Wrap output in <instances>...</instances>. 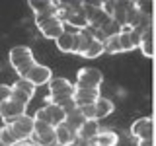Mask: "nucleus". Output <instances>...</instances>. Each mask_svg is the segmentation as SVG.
<instances>
[{"label": "nucleus", "mask_w": 156, "mask_h": 146, "mask_svg": "<svg viewBox=\"0 0 156 146\" xmlns=\"http://www.w3.org/2000/svg\"><path fill=\"white\" fill-rule=\"evenodd\" d=\"M8 58H10V64H12V68L18 72L20 78H26L29 74V70L37 64V62H35V57H33V51L29 47H26V45H18V47L10 49Z\"/></svg>", "instance_id": "f257e3e1"}, {"label": "nucleus", "mask_w": 156, "mask_h": 146, "mask_svg": "<svg viewBox=\"0 0 156 146\" xmlns=\"http://www.w3.org/2000/svg\"><path fill=\"white\" fill-rule=\"evenodd\" d=\"M35 23H37V29L41 31L43 37L47 39H58L62 33L66 31L65 29V23L62 19H58V16H43V18H35Z\"/></svg>", "instance_id": "f03ea898"}, {"label": "nucleus", "mask_w": 156, "mask_h": 146, "mask_svg": "<svg viewBox=\"0 0 156 146\" xmlns=\"http://www.w3.org/2000/svg\"><path fill=\"white\" fill-rule=\"evenodd\" d=\"M33 119H35V121H41V123H47V125H51V127H58V125L65 123L66 111L62 109V107H58V105L47 103L45 107L37 109V113L33 115Z\"/></svg>", "instance_id": "7ed1b4c3"}, {"label": "nucleus", "mask_w": 156, "mask_h": 146, "mask_svg": "<svg viewBox=\"0 0 156 146\" xmlns=\"http://www.w3.org/2000/svg\"><path fill=\"white\" fill-rule=\"evenodd\" d=\"M78 82L74 84V88H92V90H100L101 82H104V74L101 70L98 68H92V66H84L78 70Z\"/></svg>", "instance_id": "20e7f679"}, {"label": "nucleus", "mask_w": 156, "mask_h": 146, "mask_svg": "<svg viewBox=\"0 0 156 146\" xmlns=\"http://www.w3.org/2000/svg\"><path fill=\"white\" fill-rule=\"evenodd\" d=\"M10 129H12L14 136H16L18 142H22V140H29L33 136V130H35V119L29 115H23L16 119L14 123H8Z\"/></svg>", "instance_id": "39448f33"}, {"label": "nucleus", "mask_w": 156, "mask_h": 146, "mask_svg": "<svg viewBox=\"0 0 156 146\" xmlns=\"http://www.w3.org/2000/svg\"><path fill=\"white\" fill-rule=\"evenodd\" d=\"M33 140L41 146H55L57 144V133L55 127L35 121V130H33Z\"/></svg>", "instance_id": "423d86ee"}, {"label": "nucleus", "mask_w": 156, "mask_h": 146, "mask_svg": "<svg viewBox=\"0 0 156 146\" xmlns=\"http://www.w3.org/2000/svg\"><path fill=\"white\" fill-rule=\"evenodd\" d=\"M26 107L27 105H23V103H20V101H16V99H10L4 103L2 107H0V117L4 119V123H14L16 119H20V117H23L26 115Z\"/></svg>", "instance_id": "0eeeda50"}, {"label": "nucleus", "mask_w": 156, "mask_h": 146, "mask_svg": "<svg viewBox=\"0 0 156 146\" xmlns=\"http://www.w3.org/2000/svg\"><path fill=\"white\" fill-rule=\"evenodd\" d=\"M100 90H92V88H74V94H72V99H74V105L78 109L88 105H94L98 99H100Z\"/></svg>", "instance_id": "6e6552de"}, {"label": "nucleus", "mask_w": 156, "mask_h": 146, "mask_svg": "<svg viewBox=\"0 0 156 146\" xmlns=\"http://www.w3.org/2000/svg\"><path fill=\"white\" fill-rule=\"evenodd\" d=\"M131 134L133 138L139 142V140H146V138H152V119L150 117H140L136 119L133 127H131Z\"/></svg>", "instance_id": "1a4fd4ad"}, {"label": "nucleus", "mask_w": 156, "mask_h": 146, "mask_svg": "<svg viewBox=\"0 0 156 146\" xmlns=\"http://www.w3.org/2000/svg\"><path fill=\"white\" fill-rule=\"evenodd\" d=\"M94 29L88 27V29H82V31H76L74 33V49H72V53L74 55H84L88 51V47L92 45V41H94Z\"/></svg>", "instance_id": "9d476101"}, {"label": "nucleus", "mask_w": 156, "mask_h": 146, "mask_svg": "<svg viewBox=\"0 0 156 146\" xmlns=\"http://www.w3.org/2000/svg\"><path fill=\"white\" fill-rule=\"evenodd\" d=\"M51 78H53L51 68L37 62V64L29 70V74L26 76V80H29L33 86H43V84H49V82H51Z\"/></svg>", "instance_id": "9b49d317"}, {"label": "nucleus", "mask_w": 156, "mask_h": 146, "mask_svg": "<svg viewBox=\"0 0 156 146\" xmlns=\"http://www.w3.org/2000/svg\"><path fill=\"white\" fill-rule=\"evenodd\" d=\"M27 6H31V10L35 12V18H43V16H55L57 14V2L53 0H29Z\"/></svg>", "instance_id": "f8f14e48"}, {"label": "nucleus", "mask_w": 156, "mask_h": 146, "mask_svg": "<svg viewBox=\"0 0 156 146\" xmlns=\"http://www.w3.org/2000/svg\"><path fill=\"white\" fill-rule=\"evenodd\" d=\"M55 133H57V144L72 146V144L76 142V138H78V133L72 129V127H68L66 123L55 127Z\"/></svg>", "instance_id": "ddd939ff"}, {"label": "nucleus", "mask_w": 156, "mask_h": 146, "mask_svg": "<svg viewBox=\"0 0 156 146\" xmlns=\"http://www.w3.org/2000/svg\"><path fill=\"white\" fill-rule=\"evenodd\" d=\"M98 134H100V125H98V121H88L86 119L84 125L78 129V138H80V140H88V142H92Z\"/></svg>", "instance_id": "4468645a"}, {"label": "nucleus", "mask_w": 156, "mask_h": 146, "mask_svg": "<svg viewBox=\"0 0 156 146\" xmlns=\"http://www.w3.org/2000/svg\"><path fill=\"white\" fill-rule=\"evenodd\" d=\"M117 140H119V136L113 130H100V134L92 140V144L94 146H117Z\"/></svg>", "instance_id": "2eb2a0df"}, {"label": "nucleus", "mask_w": 156, "mask_h": 146, "mask_svg": "<svg viewBox=\"0 0 156 146\" xmlns=\"http://www.w3.org/2000/svg\"><path fill=\"white\" fill-rule=\"evenodd\" d=\"M94 109H96V121H98V119H104V117H107V115L113 113L115 105H113V101H111V99L100 97V99L94 103Z\"/></svg>", "instance_id": "dca6fc26"}, {"label": "nucleus", "mask_w": 156, "mask_h": 146, "mask_svg": "<svg viewBox=\"0 0 156 146\" xmlns=\"http://www.w3.org/2000/svg\"><path fill=\"white\" fill-rule=\"evenodd\" d=\"M140 53L146 57V58H150L154 55V45H152V27H148L146 31L143 33V37H140Z\"/></svg>", "instance_id": "f3484780"}, {"label": "nucleus", "mask_w": 156, "mask_h": 146, "mask_svg": "<svg viewBox=\"0 0 156 146\" xmlns=\"http://www.w3.org/2000/svg\"><path fill=\"white\" fill-rule=\"evenodd\" d=\"M55 43L61 53H72V49H74V33L65 31L58 39H55Z\"/></svg>", "instance_id": "a211bd4d"}, {"label": "nucleus", "mask_w": 156, "mask_h": 146, "mask_svg": "<svg viewBox=\"0 0 156 146\" xmlns=\"http://www.w3.org/2000/svg\"><path fill=\"white\" fill-rule=\"evenodd\" d=\"M84 121H86V117L82 115V111L76 107V109H72V111H68V113H66L65 123H66L68 127H72V129H74L76 133H78V129H80V127L84 125Z\"/></svg>", "instance_id": "6ab92c4d"}, {"label": "nucleus", "mask_w": 156, "mask_h": 146, "mask_svg": "<svg viewBox=\"0 0 156 146\" xmlns=\"http://www.w3.org/2000/svg\"><path fill=\"white\" fill-rule=\"evenodd\" d=\"M0 144L2 146H16L18 144V140H16V136H14L12 129H10V125H6V123L0 127Z\"/></svg>", "instance_id": "aec40b11"}, {"label": "nucleus", "mask_w": 156, "mask_h": 146, "mask_svg": "<svg viewBox=\"0 0 156 146\" xmlns=\"http://www.w3.org/2000/svg\"><path fill=\"white\" fill-rule=\"evenodd\" d=\"M104 53H107V55H117V53H123V51H121V43H119V35L105 39V41H104Z\"/></svg>", "instance_id": "412c9836"}, {"label": "nucleus", "mask_w": 156, "mask_h": 146, "mask_svg": "<svg viewBox=\"0 0 156 146\" xmlns=\"http://www.w3.org/2000/svg\"><path fill=\"white\" fill-rule=\"evenodd\" d=\"M100 55H104V43L98 41V39H94V41H92V45L88 47V51L82 57H84V58H98Z\"/></svg>", "instance_id": "4be33fe9"}, {"label": "nucleus", "mask_w": 156, "mask_h": 146, "mask_svg": "<svg viewBox=\"0 0 156 146\" xmlns=\"http://www.w3.org/2000/svg\"><path fill=\"white\" fill-rule=\"evenodd\" d=\"M12 88H18V90H22L23 94H27L29 97H33V96H35V86H33L29 80H26V78H20V80H18V82H16V84H14Z\"/></svg>", "instance_id": "5701e85b"}, {"label": "nucleus", "mask_w": 156, "mask_h": 146, "mask_svg": "<svg viewBox=\"0 0 156 146\" xmlns=\"http://www.w3.org/2000/svg\"><path fill=\"white\" fill-rule=\"evenodd\" d=\"M136 10H139L140 14H143L144 18H150V14H152V6L154 2H150V0H143V2H135Z\"/></svg>", "instance_id": "b1692460"}, {"label": "nucleus", "mask_w": 156, "mask_h": 146, "mask_svg": "<svg viewBox=\"0 0 156 146\" xmlns=\"http://www.w3.org/2000/svg\"><path fill=\"white\" fill-rule=\"evenodd\" d=\"M12 99H16V101H20V103H23V105H27L29 103V97L27 94H23L22 90H18V88H12Z\"/></svg>", "instance_id": "393cba45"}, {"label": "nucleus", "mask_w": 156, "mask_h": 146, "mask_svg": "<svg viewBox=\"0 0 156 146\" xmlns=\"http://www.w3.org/2000/svg\"><path fill=\"white\" fill-rule=\"evenodd\" d=\"M12 97V86H6V84H0V107H2L6 101Z\"/></svg>", "instance_id": "a878e982"}, {"label": "nucleus", "mask_w": 156, "mask_h": 146, "mask_svg": "<svg viewBox=\"0 0 156 146\" xmlns=\"http://www.w3.org/2000/svg\"><path fill=\"white\" fill-rule=\"evenodd\" d=\"M16 146H41V144H37L35 140H22V142H18Z\"/></svg>", "instance_id": "bb28decb"}, {"label": "nucleus", "mask_w": 156, "mask_h": 146, "mask_svg": "<svg viewBox=\"0 0 156 146\" xmlns=\"http://www.w3.org/2000/svg\"><path fill=\"white\" fill-rule=\"evenodd\" d=\"M72 146H94V144L88 142V140H80V138H76V142L72 144Z\"/></svg>", "instance_id": "cd10ccee"}, {"label": "nucleus", "mask_w": 156, "mask_h": 146, "mask_svg": "<svg viewBox=\"0 0 156 146\" xmlns=\"http://www.w3.org/2000/svg\"><path fill=\"white\" fill-rule=\"evenodd\" d=\"M136 146H152V138H146V140H139Z\"/></svg>", "instance_id": "c85d7f7f"}, {"label": "nucleus", "mask_w": 156, "mask_h": 146, "mask_svg": "<svg viewBox=\"0 0 156 146\" xmlns=\"http://www.w3.org/2000/svg\"><path fill=\"white\" fill-rule=\"evenodd\" d=\"M55 146H65V144H55Z\"/></svg>", "instance_id": "c756f323"}]
</instances>
